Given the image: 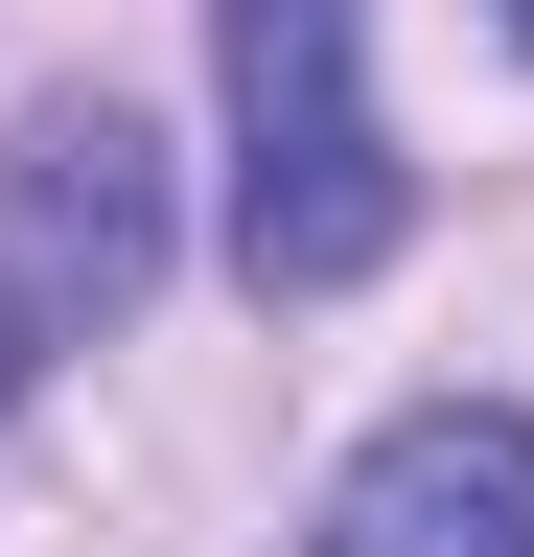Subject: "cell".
<instances>
[{
    "instance_id": "cell-2",
    "label": "cell",
    "mask_w": 534,
    "mask_h": 557,
    "mask_svg": "<svg viewBox=\"0 0 534 557\" xmlns=\"http://www.w3.org/2000/svg\"><path fill=\"white\" fill-rule=\"evenodd\" d=\"M163 256H186L163 139L116 116V94H47L24 139H0V395H47L94 325H140V302H163Z\"/></svg>"
},
{
    "instance_id": "cell-3",
    "label": "cell",
    "mask_w": 534,
    "mask_h": 557,
    "mask_svg": "<svg viewBox=\"0 0 534 557\" xmlns=\"http://www.w3.org/2000/svg\"><path fill=\"white\" fill-rule=\"evenodd\" d=\"M302 557H534V418H511V395H419V418H372Z\"/></svg>"
},
{
    "instance_id": "cell-1",
    "label": "cell",
    "mask_w": 534,
    "mask_h": 557,
    "mask_svg": "<svg viewBox=\"0 0 534 557\" xmlns=\"http://www.w3.org/2000/svg\"><path fill=\"white\" fill-rule=\"evenodd\" d=\"M419 186L372 139V0H233V278L256 302H349L395 278Z\"/></svg>"
},
{
    "instance_id": "cell-4",
    "label": "cell",
    "mask_w": 534,
    "mask_h": 557,
    "mask_svg": "<svg viewBox=\"0 0 534 557\" xmlns=\"http://www.w3.org/2000/svg\"><path fill=\"white\" fill-rule=\"evenodd\" d=\"M488 24H511V47H534V0H488Z\"/></svg>"
}]
</instances>
